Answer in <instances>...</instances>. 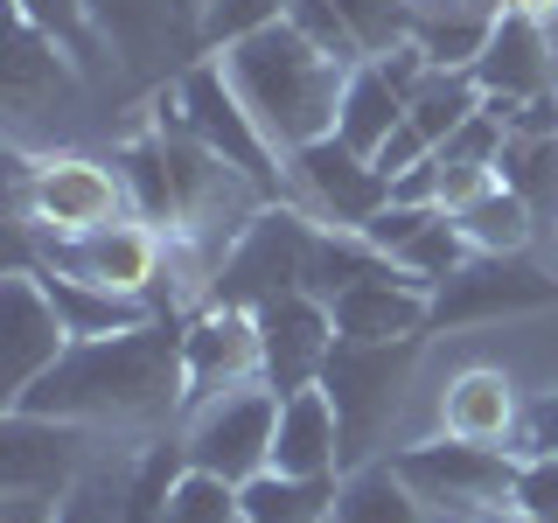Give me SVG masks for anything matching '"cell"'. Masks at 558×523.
<instances>
[{
    "label": "cell",
    "mask_w": 558,
    "mask_h": 523,
    "mask_svg": "<svg viewBox=\"0 0 558 523\" xmlns=\"http://www.w3.org/2000/svg\"><path fill=\"white\" fill-rule=\"evenodd\" d=\"M182 398H189L182 321L154 314L126 336L70 342L8 412H43L70 418V426H154V418L182 412Z\"/></svg>",
    "instance_id": "cell-1"
},
{
    "label": "cell",
    "mask_w": 558,
    "mask_h": 523,
    "mask_svg": "<svg viewBox=\"0 0 558 523\" xmlns=\"http://www.w3.org/2000/svg\"><path fill=\"white\" fill-rule=\"evenodd\" d=\"M223 70H231L238 98L252 105V119L272 133V147L301 154L307 139L336 133V105H342V84L356 63H336L328 49H314L293 22H272L258 35H244V42H231L217 57Z\"/></svg>",
    "instance_id": "cell-2"
},
{
    "label": "cell",
    "mask_w": 558,
    "mask_h": 523,
    "mask_svg": "<svg viewBox=\"0 0 558 523\" xmlns=\"http://www.w3.org/2000/svg\"><path fill=\"white\" fill-rule=\"evenodd\" d=\"M418 349H426V336H405V342H342L336 336V349L322 363V391L342 412V475L363 461H384L377 447H384V433H391V418L412 391Z\"/></svg>",
    "instance_id": "cell-3"
},
{
    "label": "cell",
    "mask_w": 558,
    "mask_h": 523,
    "mask_svg": "<svg viewBox=\"0 0 558 523\" xmlns=\"http://www.w3.org/2000/svg\"><path fill=\"white\" fill-rule=\"evenodd\" d=\"M174 112H182V126L196 133L217 161H231L266 203H287L293 161L272 147V133L252 119V105L238 98V84H231V70H223V63H203V57L189 63L182 77H174Z\"/></svg>",
    "instance_id": "cell-4"
},
{
    "label": "cell",
    "mask_w": 558,
    "mask_h": 523,
    "mask_svg": "<svg viewBox=\"0 0 558 523\" xmlns=\"http://www.w3.org/2000/svg\"><path fill=\"white\" fill-rule=\"evenodd\" d=\"M391 467L418 488V502L433 510V523H482L496 510L517 502V453L510 447H482V440H453V433H433V440H412L391 453Z\"/></svg>",
    "instance_id": "cell-5"
},
{
    "label": "cell",
    "mask_w": 558,
    "mask_h": 523,
    "mask_svg": "<svg viewBox=\"0 0 558 523\" xmlns=\"http://www.w3.org/2000/svg\"><path fill=\"white\" fill-rule=\"evenodd\" d=\"M14 217L43 238H77V231L133 217V196H126L119 161L43 154V161H14Z\"/></svg>",
    "instance_id": "cell-6"
},
{
    "label": "cell",
    "mask_w": 558,
    "mask_h": 523,
    "mask_svg": "<svg viewBox=\"0 0 558 523\" xmlns=\"http://www.w3.org/2000/svg\"><path fill=\"white\" fill-rule=\"evenodd\" d=\"M314 238H322V217H307V209H258L252 223H244V238L223 252L217 279H209V301L223 307H272L279 293H307V258H314Z\"/></svg>",
    "instance_id": "cell-7"
},
{
    "label": "cell",
    "mask_w": 558,
    "mask_h": 523,
    "mask_svg": "<svg viewBox=\"0 0 558 523\" xmlns=\"http://www.w3.org/2000/svg\"><path fill=\"white\" fill-rule=\"evenodd\" d=\"M272 426H279V391L266 377L238 384V391H217L203 405L182 412V453L189 467H209L223 482H252L272 467Z\"/></svg>",
    "instance_id": "cell-8"
},
{
    "label": "cell",
    "mask_w": 558,
    "mask_h": 523,
    "mask_svg": "<svg viewBox=\"0 0 558 523\" xmlns=\"http://www.w3.org/2000/svg\"><path fill=\"white\" fill-rule=\"evenodd\" d=\"M28 231V223H22ZM161 238L154 223L140 217H119V223H98V231H77V238H43L28 231V252H35V272H63V279H92V287H112V293H140L154 301V279H161Z\"/></svg>",
    "instance_id": "cell-9"
},
{
    "label": "cell",
    "mask_w": 558,
    "mask_h": 523,
    "mask_svg": "<svg viewBox=\"0 0 558 523\" xmlns=\"http://www.w3.org/2000/svg\"><path fill=\"white\" fill-rule=\"evenodd\" d=\"M558 301V279L531 266V252H475L453 279L433 287V328H475V321H510Z\"/></svg>",
    "instance_id": "cell-10"
},
{
    "label": "cell",
    "mask_w": 558,
    "mask_h": 523,
    "mask_svg": "<svg viewBox=\"0 0 558 523\" xmlns=\"http://www.w3.org/2000/svg\"><path fill=\"white\" fill-rule=\"evenodd\" d=\"M293 196H301L307 217H322L328 231H363V223L391 203V174H384L371 154H356V147H342L336 133H322L293 154Z\"/></svg>",
    "instance_id": "cell-11"
},
{
    "label": "cell",
    "mask_w": 558,
    "mask_h": 523,
    "mask_svg": "<svg viewBox=\"0 0 558 523\" xmlns=\"http://www.w3.org/2000/svg\"><path fill=\"white\" fill-rule=\"evenodd\" d=\"M63 349H70V328H63L57 301H49L43 272L8 266V279H0V398L14 405Z\"/></svg>",
    "instance_id": "cell-12"
},
{
    "label": "cell",
    "mask_w": 558,
    "mask_h": 523,
    "mask_svg": "<svg viewBox=\"0 0 558 523\" xmlns=\"http://www.w3.org/2000/svg\"><path fill=\"white\" fill-rule=\"evenodd\" d=\"M182 370H189L182 412L203 405V398H217V391L258 384V377H266V336H258V314L209 301L196 321H182Z\"/></svg>",
    "instance_id": "cell-13"
},
{
    "label": "cell",
    "mask_w": 558,
    "mask_h": 523,
    "mask_svg": "<svg viewBox=\"0 0 558 523\" xmlns=\"http://www.w3.org/2000/svg\"><path fill=\"white\" fill-rule=\"evenodd\" d=\"M84 433L92 426L43 418V412H8V426H0V488H49V496H63L84 475V461H92Z\"/></svg>",
    "instance_id": "cell-14"
},
{
    "label": "cell",
    "mask_w": 558,
    "mask_h": 523,
    "mask_svg": "<svg viewBox=\"0 0 558 523\" xmlns=\"http://www.w3.org/2000/svg\"><path fill=\"white\" fill-rule=\"evenodd\" d=\"M258 336H266V384L279 398L322 384V363L336 349V314L322 293H279L272 307H258Z\"/></svg>",
    "instance_id": "cell-15"
},
{
    "label": "cell",
    "mask_w": 558,
    "mask_h": 523,
    "mask_svg": "<svg viewBox=\"0 0 558 523\" xmlns=\"http://www.w3.org/2000/svg\"><path fill=\"white\" fill-rule=\"evenodd\" d=\"M475 84H482V98H510V105L558 92L551 28L531 22V14H517V8H502L496 28H488V42H482V57H475Z\"/></svg>",
    "instance_id": "cell-16"
},
{
    "label": "cell",
    "mask_w": 558,
    "mask_h": 523,
    "mask_svg": "<svg viewBox=\"0 0 558 523\" xmlns=\"http://www.w3.org/2000/svg\"><path fill=\"white\" fill-rule=\"evenodd\" d=\"M336 336L342 342H405V336H433V293L405 279L398 266H384L371 279H356V287H342L336 301Z\"/></svg>",
    "instance_id": "cell-17"
},
{
    "label": "cell",
    "mask_w": 558,
    "mask_h": 523,
    "mask_svg": "<svg viewBox=\"0 0 558 523\" xmlns=\"http://www.w3.org/2000/svg\"><path fill=\"white\" fill-rule=\"evenodd\" d=\"M517 426H523V398H517V377L502 370V363H468V370L447 377V391H440V433L517 453Z\"/></svg>",
    "instance_id": "cell-18"
},
{
    "label": "cell",
    "mask_w": 558,
    "mask_h": 523,
    "mask_svg": "<svg viewBox=\"0 0 558 523\" xmlns=\"http://www.w3.org/2000/svg\"><path fill=\"white\" fill-rule=\"evenodd\" d=\"M272 467L279 475H342V412L322 384H301L279 398Z\"/></svg>",
    "instance_id": "cell-19"
},
{
    "label": "cell",
    "mask_w": 558,
    "mask_h": 523,
    "mask_svg": "<svg viewBox=\"0 0 558 523\" xmlns=\"http://www.w3.org/2000/svg\"><path fill=\"white\" fill-rule=\"evenodd\" d=\"M189 14H196L189 0H92L98 35L133 70L154 63V57H168V49H182V42H203V28H189Z\"/></svg>",
    "instance_id": "cell-20"
},
{
    "label": "cell",
    "mask_w": 558,
    "mask_h": 523,
    "mask_svg": "<svg viewBox=\"0 0 558 523\" xmlns=\"http://www.w3.org/2000/svg\"><path fill=\"white\" fill-rule=\"evenodd\" d=\"M70 49L57 35H43L28 14L8 8V112L14 119H35V112H57V98H70Z\"/></svg>",
    "instance_id": "cell-21"
},
{
    "label": "cell",
    "mask_w": 558,
    "mask_h": 523,
    "mask_svg": "<svg viewBox=\"0 0 558 523\" xmlns=\"http://www.w3.org/2000/svg\"><path fill=\"white\" fill-rule=\"evenodd\" d=\"M49 301H57L70 342H98V336H126V328L154 321V301H140V293H112V287H92V279H63V272H43Z\"/></svg>",
    "instance_id": "cell-22"
},
{
    "label": "cell",
    "mask_w": 558,
    "mask_h": 523,
    "mask_svg": "<svg viewBox=\"0 0 558 523\" xmlns=\"http://www.w3.org/2000/svg\"><path fill=\"white\" fill-rule=\"evenodd\" d=\"M496 14L475 0H412V42L433 57V70H475Z\"/></svg>",
    "instance_id": "cell-23"
},
{
    "label": "cell",
    "mask_w": 558,
    "mask_h": 523,
    "mask_svg": "<svg viewBox=\"0 0 558 523\" xmlns=\"http://www.w3.org/2000/svg\"><path fill=\"white\" fill-rule=\"evenodd\" d=\"M398 126H405V98L391 92V77H384L377 63H356V70H349V84H342V105H336V139L377 161V147Z\"/></svg>",
    "instance_id": "cell-24"
},
{
    "label": "cell",
    "mask_w": 558,
    "mask_h": 523,
    "mask_svg": "<svg viewBox=\"0 0 558 523\" xmlns=\"http://www.w3.org/2000/svg\"><path fill=\"white\" fill-rule=\"evenodd\" d=\"M336 523H433V510L418 502V488L391 467V453H384V461H363V467L342 475Z\"/></svg>",
    "instance_id": "cell-25"
},
{
    "label": "cell",
    "mask_w": 558,
    "mask_h": 523,
    "mask_svg": "<svg viewBox=\"0 0 558 523\" xmlns=\"http://www.w3.org/2000/svg\"><path fill=\"white\" fill-rule=\"evenodd\" d=\"M336 488L342 475H252L238 488L244 496V523H336Z\"/></svg>",
    "instance_id": "cell-26"
},
{
    "label": "cell",
    "mask_w": 558,
    "mask_h": 523,
    "mask_svg": "<svg viewBox=\"0 0 558 523\" xmlns=\"http://www.w3.org/2000/svg\"><path fill=\"white\" fill-rule=\"evenodd\" d=\"M447 217L461 223V238L475 244V252H531V238H537L531 203H523L510 182L482 188V196L468 203V209H447Z\"/></svg>",
    "instance_id": "cell-27"
},
{
    "label": "cell",
    "mask_w": 558,
    "mask_h": 523,
    "mask_svg": "<svg viewBox=\"0 0 558 523\" xmlns=\"http://www.w3.org/2000/svg\"><path fill=\"white\" fill-rule=\"evenodd\" d=\"M496 174L517 188L523 203H531L537 231H558V133H551V139H517V133H510V147H502Z\"/></svg>",
    "instance_id": "cell-28"
},
{
    "label": "cell",
    "mask_w": 558,
    "mask_h": 523,
    "mask_svg": "<svg viewBox=\"0 0 558 523\" xmlns=\"http://www.w3.org/2000/svg\"><path fill=\"white\" fill-rule=\"evenodd\" d=\"M475 112H482V84H475V70H433V77L405 98V119L433 139V147H440V139L461 126V119H475Z\"/></svg>",
    "instance_id": "cell-29"
},
{
    "label": "cell",
    "mask_w": 558,
    "mask_h": 523,
    "mask_svg": "<svg viewBox=\"0 0 558 523\" xmlns=\"http://www.w3.org/2000/svg\"><path fill=\"white\" fill-rule=\"evenodd\" d=\"M244 516V496L238 482L209 475V467H182L168 488V523H238Z\"/></svg>",
    "instance_id": "cell-30"
},
{
    "label": "cell",
    "mask_w": 558,
    "mask_h": 523,
    "mask_svg": "<svg viewBox=\"0 0 558 523\" xmlns=\"http://www.w3.org/2000/svg\"><path fill=\"white\" fill-rule=\"evenodd\" d=\"M349 35H356L363 63L371 57H391L398 42H412V0H336Z\"/></svg>",
    "instance_id": "cell-31"
},
{
    "label": "cell",
    "mask_w": 558,
    "mask_h": 523,
    "mask_svg": "<svg viewBox=\"0 0 558 523\" xmlns=\"http://www.w3.org/2000/svg\"><path fill=\"white\" fill-rule=\"evenodd\" d=\"M14 14H28L43 35H57V42L70 49V57H92V42H105L98 35V22H92V0H8Z\"/></svg>",
    "instance_id": "cell-32"
},
{
    "label": "cell",
    "mask_w": 558,
    "mask_h": 523,
    "mask_svg": "<svg viewBox=\"0 0 558 523\" xmlns=\"http://www.w3.org/2000/svg\"><path fill=\"white\" fill-rule=\"evenodd\" d=\"M272 22H287V0H209L196 28H203V49H231Z\"/></svg>",
    "instance_id": "cell-33"
},
{
    "label": "cell",
    "mask_w": 558,
    "mask_h": 523,
    "mask_svg": "<svg viewBox=\"0 0 558 523\" xmlns=\"http://www.w3.org/2000/svg\"><path fill=\"white\" fill-rule=\"evenodd\" d=\"M287 22L301 28L314 49H328L336 63H363V49H356V35H349V22H342L336 0H287Z\"/></svg>",
    "instance_id": "cell-34"
},
{
    "label": "cell",
    "mask_w": 558,
    "mask_h": 523,
    "mask_svg": "<svg viewBox=\"0 0 558 523\" xmlns=\"http://www.w3.org/2000/svg\"><path fill=\"white\" fill-rule=\"evenodd\" d=\"M517 510L537 523H558V453H537V461L517 467Z\"/></svg>",
    "instance_id": "cell-35"
},
{
    "label": "cell",
    "mask_w": 558,
    "mask_h": 523,
    "mask_svg": "<svg viewBox=\"0 0 558 523\" xmlns=\"http://www.w3.org/2000/svg\"><path fill=\"white\" fill-rule=\"evenodd\" d=\"M537 453H558V391H545L537 405H523V426H517V461H537Z\"/></svg>",
    "instance_id": "cell-36"
},
{
    "label": "cell",
    "mask_w": 558,
    "mask_h": 523,
    "mask_svg": "<svg viewBox=\"0 0 558 523\" xmlns=\"http://www.w3.org/2000/svg\"><path fill=\"white\" fill-rule=\"evenodd\" d=\"M63 516V496L49 488H0V523H57Z\"/></svg>",
    "instance_id": "cell-37"
},
{
    "label": "cell",
    "mask_w": 558,
    "mask_h": 523,
    "mask_svg": "<svg viewBox=\"0 0 558 523\" xmlns=\"http://www.w3.org/2000/svg\"><path fill=\"white\" fill-rule=\"evenodd\" d=\"M426 154H433V139H426V133H418L412 119H405V126H398V133H391V139H384V147H377V168H384V174H391V182H398V174H405V168H418V161H426Z\"/></svg>",
    "instance_id": "cell-38"
},
{
    "label": "cell",
    "mask_w": 558,
    "mask_h": 523,
    "mask_svg": "<svg viewBox=\"0 0 558 523\" xmlns=\"http://www.w3.org/2000/svg\"><path fill=\"white\" fill-rule=\"evenodd\" d=\"M482 523H537V516H523L517 502H510V510H496V516H482Z\"/></svg>",
    "instance_id": "cell-39"
},
{
    "label": "cell",
    "mask_w": 558,
    "mask_h": 523,
    "mask_svg": "<svg viewBox=\"0 0 558 523\" xmlns=\"http://www.w3.org/2000/svg\"><path fill=\"white\" fill-rule=\"evenodd\" d=\"M475 8H488V14H502V8H510V0H475Z\"/></svg>",
    "instance_id": "cell-40"
},
{
    "label": "cell",
    "mask_w": 558,
    "mask_h": 523,
    "mask_svg": "<svg viewBox=\"0 0 558 523\" xmlns=\"http://www.w3.org/2000/svg\"><path fill=\"white\" fill-rule=\"evenodd\" d=\"M189 8H196V22H203V8H209V0H189Z\"/></svg>",
    "instance_id": "cell-41"
},
{
    "label": "cell",
    "mask_w": 558,
    "mask_h": 523,
    "mask_svg": "<svg viewBox=\"0 0 558 523\" xmlns=\"http://www.w3.org/2000/svg\"><path fill=\"white\" fill-rule=\"evenodd\" d=\"M238 523H244V516H238Z\"/></svg>",
    "instance_id": "cell-42"
}]
</instances>
